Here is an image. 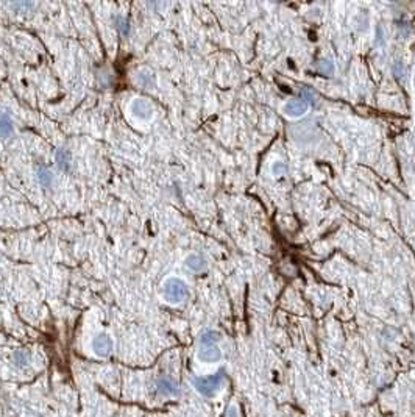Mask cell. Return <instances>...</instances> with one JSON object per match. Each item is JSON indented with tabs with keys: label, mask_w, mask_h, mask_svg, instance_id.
I'll list each match as a JSON object with an SVG mask.
<instances>
[{
	"label": "cell",
	"mask_w": 415,
	"mask_h": 417,
	"mask_svg": "<svg viewBox=\"0 0 415 417\" xmlns=\"http://www.w3.org/2000/svg\"><path fill=\"white\" fill-rule=\"evenodd\" d=\"M218 339H220V334H218L217 331H206L202 334L199 352H197V358L202 362L212 364V362H218L222 359V350L217 346Z\"/></svg>",
	"instance_id": "obj_1"
},
{
	"label": "cell",
	"mask_w": 415,
	"mask_h": 417,
	"mask_svg": "<svg viewBox=\"0 0 415 417\" xmlns=\"http://www.w3.org/2000/svg\"><path fill=\"white\" fill-rule=\"evenodd\" d=\"M189 296L187 284L178 277H169L162 283V299L170 305H180Z\"/></svg>",
	"instance_id": "obj_2"
},
{
	"label": "cell",
	"mask_w": 415,
	"mask_h": 417,
	"mask_svg": "<svg viewBox=\"0 0 415 417\" xmlns=\"http://www.w3.org/2000/svg\"><path fill=\"white\" fill-rule=\"evenodd\" d=\"M192 384L199 394H202L205 397H214L224 384V377H222V374L197 377V378H193Z\"/></svg>",
	"instance_id": "obj_3"
},
{
	"label": "cell",
	"mask_w": 415,
	"mask_h": 417,
	"mask_svg": "<svg viewBox=\"0 0 415 417\" xmlns=\"http://www.w3.org/2000/svg\"><path fill=\"white\" fill-rule=\"evenodd\" d=\"M281 113L289 119H300L309 113V103L305 99L287 100L281 105Z\"/></svg>",
	"instance_id": "obj_4"
},
{
	"label": "cell",
	"mask_w": 415,
	"mask_h": 417,
	"mask_svg": "<svg viewBox=\"0 0 415 417\" xmlns=\"http://www.w3.org/2000/svg\"><path fill=\"white\" fill-rule=\"evenodd\" d=\"M128 111L131 113L133 117H136L137 120H150L153 117V105L142 99V97H137V99H133L128 105Z\"/></svg>",
	"instance_id": "obj_5"
},
{
	"label": "cell",
	"mask_w": 415,
	"mask_h": 417,
	"mask_svg": "<svg viewBox=\"0 0 415 417\" xmlns=\"http://www.w3.org/2000/svg\"><path fill=\"white\" fill-rule=\"evenodd\" d=\"M91 349L97 356H100V358L109 356V353L113 352V339H111V336L106 334V333H99L97 336H94V339L91 342Z\"/></svg>",
	"instance_id": "obj_6"
},
{
	"label": "cell",
	"mask_w": 415,
	"mask_h": 417,
	"mask_svg": "<svg viewBox=\"0 0 415 417\" xmlns=\"http://www.w3.org/2000/svg\"><path fill=\"white\" fill-rule=\"evenodd\" d=\"M184 264H186L187 269H190L192 272H202V271H205L206 266H208L206 259L202 255H199V253L187 255L186 259H184Z\"/></svg>",
	"instance_id": "obj_7"
},
{
	"label": "cell",
	"mask_w": 415,
	"mask_h": 417,
	"mask_svg": "<svg viewBox=\"0 0 415 417\" xmlns=\"http://www.w3.org/2000/svg\"><path fill=\"white\" fill-rule=\"evenodd\" d=\"M158 392L161 396H177L178 394V386L172 378L162 377V378L158 380Z\"/></svg>",
	"instance_id": "obj_8"
},
{
	"label": "cell",
	"mask_w": 415,
	"mask_h": 417,
	"mask_svg": "<svg viewBox=\"0 0 415 417\" xmlns=\"http://www.w3.org/2000/svg\"><path fill=\"white\" fill-rule=\"evenodd\" d=\"M11 135H13V120L7 113L0 111V136L7 139Z\"/></svg>",
	"instance_id": "obj_9"
},
{
	"label": "cell",
	"mask_w": 415,
	"mask_h": 417,
	"mask_svg": "<svg viewBox=\"0 0 415 417\" xmlns=\"http://www.w3.org/2000/svg\"><path fill=\"white\" fill-rule=\"evenodd\" d=\"M317 70H319L322 75H333L334 73V64L331 63V61H326V60H323V61H320L319 64H317Z\"/></svg>",
	"instance_id": "obj_10"
},
{
	"label": "cell",
	"mask_w": 415,
	"mask_h": 417,
	"mask_svg": "<svg viewBox=\"0 0 415 417\" xmlns=\"http://www.w3.org/2000/svg\"><path fill=\"white\" fill-rule=\"evenodd\" d=\"M29 359H30L29 353H27V352H23V350H17V352L13 355V361H14L19 367H23V366H25V364L29 362Z\"/></svg>",
	"instance_id": "obj_11"
},
{
	"label": "cell",
	"mask_w": 415,
	"mask_h": 417,
	"mask_svg": "<svg viewBox=\"0 0 415 417\" xmlns=\"http://www.w3.org/2000/svg\"><path fill=\"white\" fill-rule=\"evenodd\" d=\"M270 170H272V174H273L275 177H281V175L286 174L287 167H286V164H284L283 161H275V163L272 164Z\"/></svg>",
	"instance_id": "obj_12"
},
{
	"label": "cell",
	"mask_w": 415,
	"mask_h": 417,
	"mask_svg": "<svg viewBox=\"0 0 415 417\" xmlns=\"http://www.w3.org/2000/svg\"><path fill=\"white\" fill-rule=\"evenodd\" d=\"M57 161H58V166H60L61 169H67L69 160H67V153H66V150L60 149V150L57 152Z\"/></svg>",
	"instance_id": "obj_13"
},
{
	"label": "cell",
	"mask_w": 415,
	"mask_h": 417,
	"mask_svg": "<svg viewBox=\"0 0 415 417\" xmlns=\"http://www.w3.org/2000/svg\"><path fill=\"white\" fill-rule=\"evenodd\" d=\"M38 178L44 183V185H48L52 180V172L50 170H47V169H39V172H38Z\"/></svg>",
	"instance_id": "obj_14"
},
{
	"label": "cell",
	"mask_w": 415,
	"mask_h": 417,
	"mask_svg": "<svg viewBox=\"0 0 415 417\" xmlns=\"http://www.w3.org/2000/svg\"><path fill=\"white\" fill-rule=\"evenodd\" d=\"M225 417H240V411L236 405H230L227 408V412H225Z\"/></svg>",
	"instance_id": "obj_15"
},
{
	"label": "cell",
	"mask_w": 415,
	"mask_h": 417,
	"mask_svg": "<svg viewBox=\"0 0 415 417\" xmlns=\"http://www.w3.org/2000/svg\"><path fill=\"white\" fill-rule=\"evenodd\" d=\"M413 86H415V69H413Z\"/></svg>",
	"instance_id": "obj_16"
},
{
	"label": "cell",
	"mask_w": 415,
	"mask_h": 417,
	"mask_svg": "<svg viewBox=\"0 0 415 417\" xmlns=\"http://www.w3.org/2000/svg\"><path fill=\"white\" fill-rule=\"evenodd\" d=\"M413 119H415V107H413Z\"/></svg>",
	"instance_id": "obj_17"
}]
</instances>
